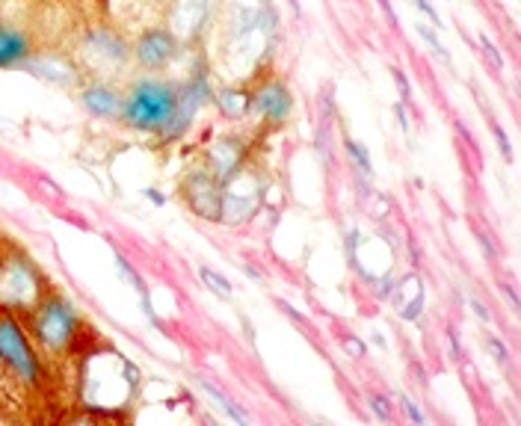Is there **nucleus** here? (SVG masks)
I'll return each mask as SVG.
<instances>
[{
    "instance_id": "obj_1",
    "label": "nucleus",
    "mask_w": 521,
    "mask_h": 426,
    "mask_svg": "<svg viewBox=\"0 0 521 426\" xmlns=\"http://www.w3.org/2000/svg\"><path fill=\"white\" fill-rule=\"evenodd\" d=\"M140 370L133 367L128 358L119 353L95 355L81 370V391H84V406L93 409H113V406H128L140 391Z\"/></svg>"
},
{
    "instance_id": "obj_2",
    "label": "nucleus",
    "mask_w": 521,
    "mask_h": 426,
    "mask_svg": "<svg viewBox=\"0 0 521 426\" xmlns=\"http://www.w3.org/2000/svg\"><path fill=\"white\" fill-rule=\"evenodd\" d=\"M27 332L42 358L60 362L72 353L77 332H81V317H77L69 299H63L60 294H48L27 314Z\"/></svg>"
},
{
    "instance_id": "obj_3",
    "label": "nucleus",
    "mask_w": 521,
    "mask_h": 426,
    "mask_svg": "<svg viewBox=\"0 0 521 426\" xmlns=\"http://www.w3.org/2000/svg\"><path fill=\"white\" fill-rule=\"evenodd\" d=\"M175 110H178V86L145 77V81L133 83L131 92L124 95L122 121L133 131L163 133L169 121L175 119Z\"/></svg>"
},
{
    "instance_id": "obj_4",
    "label": "nucleus",
    "mask_w": 521,
    "mask_h": 426,
    "mask_svg": "<svg viewBox=\"0 0 521 426\" xmlns=\"http://www.w3.org/2000/svg\"><path fill=\"white\" fill-rule=\"evenodd\" d=\"M48 294V278L39 273V266L27 255H0V311L30 314Z\"/></svg>"
},
{
    "instance_id": "obj_5",
    "label": "nucleus",
    "mask_w": 521,
    "mask_h": 426,
    "mask_svg": "<svg viewBox=\"0 0 521 426\" xmlns=\"http://www.w3.org/2000/svg\"><path fill=\"white\" fill-rule=\"evenodd\" d=\"M0 362L33 391L42 388L44 358L39 355L30 332L21 326V320L13 311H0Z\"/></svg>"
},
{
    "instance_id": "obj_6",
    "label": "nucleus",
    "mask_w": 521,
    "mask_h": 426,
    "mask_svg": "<svg viewBox=\"0 0 521 426\" xmlns=\"http://www.w3.org/2000/svg\"><path fill=\"white\" fill-rule=\"evenodd\" d=\"M181 193H184V201L190 205V210L202 219H222V184L205 169H196L184 178L181 184Z\"/></svg>"
},
{
    "instance_id": "obj_7",
    "label": "nucleus",
    "mask_w": 521,
    "mask_h": 426,
    "mask_svg": "<svg viewBox=\"0 0 521 426\" xmlns=\"http://www.w3.org/2000/svg\"><path fill=\"white\" fill-rule=\"evenodd\" d=\"M293 110V95L281 81H267L260 83L252 95H249V113H255L267 121V125H285Z\"/></svg>"
},
{
    "instance_id": "obj_8",
    "label": "nucleus",
    "mask_w": 521,
    "mask_h": 426,
    "mask_svg": "<svg viewBox=\"0 0 521 426\" xmlns=\"http://www.w3.org/2000/svg\"><path fill=\"white\" fill-rule=\"evenodd\" d=\"M178 53V39L172 36V30L166 27H154L149 33H143L133 44V57H137L140 65L145 69H163L175 60Z\"/></svg>"
},
{
    "instance_id": "obj_9",
    "label": "nucleus",
    "mask_w": 521,
    "mask_h": 426,
    "mask_svg": "<svg viewBox=\"0 0 521 426\" xmlns=\"http://www.w3.org/2000/svg\"><path fill=\"white\" fill-rule=\"evenodd\" d=\"M84 53L93 65H104V69H119L128 60V44L122 42V36L110 30H93L84 42Z\"/></svg>"
},
{
    "instance_id": "obj_10",
    "label": "nucleus",
    "mask_w": 521,
    "mask_h": 426,
    "mask_svg": "<svg viewBox=\"0 0 521 426\" xmlns=\"http://www.w3.org/2000/svg\"><path fill=\"white\" fill-rule=\"evenodd\" d=\"M211 18V0H175L172 6V36L178 39H196L208 27Z\"/></svg>"
},
{
    "instance_id": "obj_11",
    "label": "nucleus",
    "mask_w": 521,
    "mask_h": 426,
    "mask_svg": "<svg viewBox=\"0 0 521 426\" xmlns=\"http://www.w3.org/2000/svg\"><path fill=\"white\" fill-rule=\"evenodd\" d=\"M243 169V142L241 140H217L208 151V172L225 187Z\"/></svg>"
},
{
    "instance_id": "obj_12",
    "label": "nucleus",
    "mask_w": 521,
    "mask_h": 426,
    "mask_svg": "<svg viewBox=\"0 0 521 426\" xmlns=\"http://www.w3.org/2000/svg\"><path fill=\"white\" fill-rule=\"evenodd\" d=\"M21 69L30 72L33 77H42L54 86H74L77 83V72L69 60L63 57H51V53H30V57L21 63Z\"/></svg>"
},
{
    "instance_id": "obj_13",
    "label": "nucleus",
    "mask_w": 521,
    "mask_h": 426,
    "mask_svg": "<svg viewBox=\"0 0 521 426\" xmlns=\"http://www.w3.org/2000/svg\"><path fill=\"white\" fill-rule=\"evenodd\" d=\"M84 107L98 119H122L124 110V92H119L116 86L110 83H89L84 92Z\"/></svg>"
},
{
    "instance_id": "obj_14",
    "label": "nucleus",
    "mask_w": 521,
    "mask_h": 426,
    "mask_svg": "<svg viewBox=\"0 0 521 426\" xmlns=\"http://www.w3.org/2000/svg\"><path fill=\"white\" fill-rule=\"evenodd\" d=\"M30 53H33V44L25 30L0 24V69H15Z\"/></svg>"
},
{
    "instance_id": "obj_15",
    "label": "nucleus",
    "mask_w": 521,
    "mask_h": 426,
    "mask_svg": "<svg viewBox=\"0 0 521 426\" xmlns=\"http://www.w3.org/2000/svg\"><path fill=\"white\" fill-rule=\"evenodd\" d=\"M116 266H119V273L128 278V285L137 290V296H140V302H143V311H145V317H149L154 326H161V320H157V314H154V308H152V296H149V287L143 285V278L137 276V270H133V266L124 261L122 255H116Z\"/></svg>"
},
{
    "instance_id": "obj_16",
    "label": "nucleus",
    "mask_w": 521,
    "mask_h": 426,
    "mask_svg": "<svg viewBox=\"0 0 521 426\" xmlns=\"http://www.w3.org/2000/svg\"><path fill=\"white\" fill-rule=\"evenodd\" d=\"M213 101L229 119H243L249 113V95L241 89H220V92H213Z\"/></svg>"
},
{
    "instance_id": "obj_17",
    "label": "nucleus",
    "mask_w": 521,
    "mask_h": 426,
    "mask_svg": "<svg viewBox=\"0 0 521 426\" xmlns=\"http://www.w3.org/2000/svg\"><path fill=\"white\" fill-rule=\"evenodd\" d=\"M196 382H199V388H202V391H205V394H208V397H211L213 402H217V406H220V409H222L225 414H229V418H231V421H237V423H249V414H246V411H243L241 406H237V402H234V400L229 397V394H222V391H220L217 385H213V382H211V379H202V376H199V379H196Z\"/></svg>"
},
{
    "instance_id": "obj_18",
    "label": "nucleus",
    "mask_w": 521,
    "mask_h": 426,
    "mask_svg": "<svg viewBox=\"0 0 521 426\" xmlns=\"http://www.w3.org/2000/svg\"><path fill=\"white\" fill-rule=\"evenodd\" d=\"M202 278H205V285H208L217 296H222V299H231V296H234V287H231V282H229V278H225L222 273L211 270V266H202Z\"/></svg>"
},
{
    "instance_id": "obj_19",
    "label": "nucleus",
    "mask_w": 521,
    "mask_h": 426,
    "mask_svg": "<svg viewBox=\"0 0 521 426\" xmlns=\"http://www.w3.org/2000/svg\"><path fill=\"white\" fill-rule=\"evenodd\" d=\"M344 142H347V151H349V157H353V163L359 166V172L365 175V178H370V172H373V163H370V154H368V149H365V145H361L359 140H353V137H347Z\"/></svg>"
},
{
    "instance_id": "obj_20",
    "label": "nucleus",
    "mask_w": 521,
    "mask_h": 426,
    "mask_svg": "<svg viewBox=\"0 0 521 426\" xmlns=\"http://www.w3.org/2000/svg\"><path fill=\"white\" fill-rule=\"evenodd\" d=\"M421 314H424V290L418 287L415 296L400 308V317H403V320H421Z\"/></svg>"
},
{
    "instance_id": "obj_21",
    "label": "nucleus",
    "mask_w": 521,
    "mask_h": 426,
    "mask_svg": "<svg viewBox=\"0 0 521 426\" xmlns=\"http://www.w3.org/2000/svg\"><path fill=\"white\" fill-rule=\"evenodd\" d=\"M418 33H421L424 42L429 44V51H433L436 57H441V60H445V63L450 65V53H447L445 48H441V42H438V36H436V30H433V27H427V24H418Z\"/></svg>"
},
{
    "instance_id": "obj_22",
    "label": "nucleus",
    "mask_w": 521,
    "mask_h": 426,
    "mask_svg": "<svg viewBox=\"0 0 521 426\" xmlns=\"http://www.w3.org/2000/svg\"><path fill=\"white\" fill-rule=\"evenodd\" d=\"M486 344H489V353L497 364H509V350H506V344L497 338V334H486Z\"/></svg>"
},
{
    "instance_id": "obj_23",
    "label": "nucleus",
    "mask_w": 521,
    "mask_h": 426,
    "mask_svg": "<svg viewBox=\"0 0 521 426\" xmlns=\"http://www.w3.org/2000/svg\"><path fill=\"white\" fill-rule=\"evenodd\" d=\"M412 4L429 18V24H433V30H441V27H445V24H441V18H438V13L433 9V4H429V0H412Z\"/></svg>"
},
{
    "instance_id": "obj_24",
    "label": "nucleus",
    "mask_w": 521,
    "mask_h": 426,
    "mask_svg": "<svg viewBox=\"0 0 521 426\" xmlns=\"http://www.w3.org/2000/svg\"><path fill=\"white\" fill-rule=\"evenodd\" d=\"M370 409H373L377 418L391 421V409H388V400H385V397H370Z\"/></svg>"
},
{
    "instance_id": "obj_25",
    "label": "nucleus",
    "mask_w": 521,
    "mask_h": 426,
    "mask_svg": "<svg viewBox=\"0 0 521 426\" xmlns=\"http://www.w3.org/2000/svg\"><path fill=\"white\" fill-rule=\"evenodd\" d=\"M391 77H394V83H398V92H400V98L403 101H409V81H406V74L400 72V69H391Z\"/></svg>"
},
{
    "instance_id": "obj_26",
    "label": "nucleus",
    "mask_w": 521,
    "mask_h": 426,
    "mask_svg": "<svg viewBox=\"0 0 521 426\" xmlns=\"http://www.w3.org/2000/svg\"><path fill=\"white\" fill-rule=\"evenodd\" d=\"M403 402V409H406V414H409V418L415 421V423H427V418H424V411L415 406V400H409V397H403L400 400Z\"/></svg>"
},
{
    "instance_id": "obj_27",
    "label": "nucleus",
    "mask_w": 521,
    "mask_h": 426,
    "mask_svg": "<svg viewBox=\"0 0 521 426\" xmlns=\"http://www.w3.org/2000/svg\"><path fill=\"white\" fill-rule=\"evenodd\" d=\"M344 346H347V353H349V355H356V358L368 355V346L361 344L359 338H344Z\"/></svg>"
},
{
    "instance_id": "obj_28",
    "label": "nucleus",
    "mask_w": 521,
    "mask_h": 426,
    "mask_svg": "<svg viewBox=\"0 0 521 426\" xmlns=\"http://www.w3.org/2000/svg\"><path fill=\"white\" fill-rule=\"evenodd\" d=\"M495 137H497V145H501V151H504L506 160H513V149H509L506 133H504V128H501V125H495Z\"/></svg>"
},
{
    "instance_id": "obj_29",
    "label": "nucleus",
    "mask_w": 521,
    "mask_h": 426,
    "mask_svg": "<svg viewBox=\"0 0 521 426\" xmlns=\"http://www.w3.org/2000/svg\"><path fill=\"white\" fill-rule=\"evenodd\" d=\"M377 285H379V299H388L394 294V287H398L394 285V278H382V282L377 278Z\"/></svg>"
},
{
    "instance_id": "obj_30",
    "label": "nucleus",
    "mask_w": 521,
    "mask_h": 426,
    "mask_svg": "<svg viewBox=\"0 0 521 426\" xmlns=\"http://www.w3.org/2000/svg\"><path fill=\"white\" fill-rule=\"evenodd\" d=\"M471 308H474V314H477V317H480L483 323H489V320H492V314L486 311V305H483L480 299H474V296H471Z\"/></svg>"
},
{
    "instance_id": "obj_31",
    "label": "nucleus",
    "mask_w": 521,
    "mask_h": 426,
    "mask_svg": "<svg viewBox=\"0 0 521 426\" xmlns=\"http://www.w3.org/2000/svg\"><path fill=\"white\" fill-rule=\"evenodd\" d=\"M480 42H483L486 53H489V57H492V63H495V65H501L504 60H501V53H497V48H495V44H492L489 39H486V36H480Z\"/></svg>"
},
{
    "instance_id": "obj_32",
    "label": "nucleus",
    "mask_w": 521,
    "mask_h": 426,
    "mask_svg": "<svg viewBox=\"0 0 521 426\" xmlns=\"http://www.w3.org/2000/svg\"><path fill=\"white\" fill-rule=\"evenodd\" d=\"M450 338V346H453V358H462V346H459V338H457V332H450L447 334Z\"/></svg>"
},
{
    "instance_id": "obj_33",
    "label": "nucleus",
    "mask_w": 521,
    "mask_h": 426,
    "mask_svg": "<svg viewBox=\"0 0 521 426\" xmlns=\"http://www.w3.org/2000/svg\"><path fill=\"white\" fill-rule=\"evenodd\" d=\"M394 113H398V121H400V128H403V131L409 128V119H406V110H403V104L394 107Z\"/></svg>"
},
{
    "instance_id": "obj_34",
    "label": "nucleus",
    "mask_w": 521,
    "mask_h": 426,
    "mask_svg": "<svg viewBox=\"0 0 521 426\" xmlns=\"http://www.w3.org/2000/svg\"><path fill=\"white\" fill-rule=\"evenodd\" d=\"M379 6L385 9V15H388V21H391V24L398 27V15H394V9L388 6V0H379Z\"/></svg>"
},
{
    "instance_id": "obj_35",
    "label": "nucleus",
    "mask_w": 521,
    "mask_h": 426,
    "mask_svg": "<svg viewBox=\"0 0 521 426\" xmlns=\"http://www.w3.org/2000/svg\"><path fill=\"white\" fill-rule=\"evenodd\" d=\"M241 323H243V332H246L249 344H255V329H252V323H249L246 317H241Z\"/></svg>"
},
{
    "instance_id": "obj_36",
    "label": "nucleus",
    "mask_w": 521,
    "mask_h": 426,
    "mask_svg": "<svg viewBox=\"0 0 521 426\" xmlns=\"http://www.w3.org/2000/svg\"><path fill=\"white\" fill-rule=\"evenodd\" d=\"M504 294H506V299H509V305H513V308H518V296L513 294V287H509V285H504Z\"/></svg>"
},
{
    "instance_id": "obj_37",
    "label": "nucleus",
    "mask_w": 521,
    "mask_h": 426,
    "mask_svg": "<svg viewBox=\"0 0 521 426\" xmlns=\"http://www.w3.org/2000/svg\"><path fill=\"white\" fill-rule=\"evenodd\" d=\"M281 311H285V314H290V317H293V320H297V323H302V317H300V314H297V311H293L290 305H281Z\"/></svg>"
},
{
    "instance_id": "obj_38",
    "label": "nucleus",
    "mask_w": 521,
    "mask_h": 426,
    "mask_svg": "<svg viewBox=\"0 0 521 426\" xmlns=\"http://www.w3.org/2000/svg\"><path fill=\"white\" fill-rule=\"evenodd\" d=\"M149 198L154 201V205H163V198H161V196H157V193H154V189H149Z\"/></svg>"
}]
</instances>
